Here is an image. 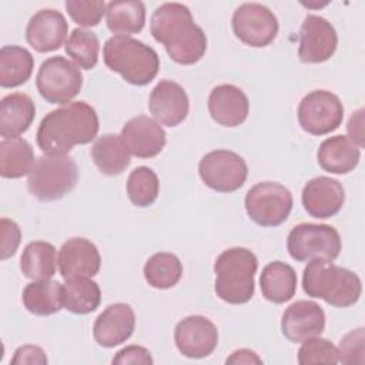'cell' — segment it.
I'll use <instances>...</instances> for the list:
<instances>
[{
    "label": "cell",
    "instance_id": "obj_34",
    "mask_svg": "<svg viewBox=\"0 0 365 365\" xmlns=\"http://www.w3.org/2000/svg\"><path fill=\"white\" fill-rule=\"evenodd\" d=\"M100 40L94 31L74 29L66 41V53L73 61L84 70H91L98 61Z\"/></svg>",
    "mask_w": 365,
    "mask_h": 365
},
{
    "label": "cell",
    "instance_id": "obj_6",
    "mask_svg": "<svg viewBox=\"0 0 365 365\" xmlns=\"http://www.w3.org/2000/svg\"><path fill=\"white\" fill-rule=\"evenodd\" d=\"M27 188L38 201H57L68 194L77 184L78 168L67 155H40L27 174Z\"/></svg>",
    "mask_w": 365,
    "mask_h": 365
},
{
    "label": "cell",
    "instance_id": "obj_15",
    "mask_svg": "<svg viewBox=\"0 0 365 365\" xmlns=\"http://www.w3.org/2000/svg\"><path fill=\"white\" fill-rule=\"evenodd\" d=\"M324 328L325 312L315 301H295L284 311L281 318L282 335L295 344L312 336H319Z\"/></svg>",
    "mask_w": 365,
    "mask_h": 365
},
{
    "label": "cell",
    "instance_id": "obj_30",
    "mask_svg": "<svg viewBox=\"0 0 365 365\" xmlns=\"http://www.w3.org/2000/svg\"><path fill=\"white\" fill-rule=\"evenodd\" d=\"M57 252L47 241L29 242L20 258V269L24 277L40 281L50 279L57 269Z\"/></svg>",
    "mask_w": 365,
    "mask_h": 365
},
{
    "label": "cell",
    "instance_id": "obj_11",
    "mask_svg": "<svg viewBox=\"0 0 365 365\" xmlns=\"http://www.w3.org/2000/svg\"><path fill=\"white\" fill-rule=\"evenodd\" d=\"M344 120V106L328 90L308 93L298 106V123L312 135H325L336 130Z\"/></svg>",
    "mask_w": 365,
    "mask_h": 365
},
{
    "label": "cell",
    "instance_id": "obj_17",
    "mask_svg": "<svg viewBox=\"0 0 365 365\" xmlns=\"http://www.w3.org/2000/svg\"><path fill=\"white\" fill-rule=\"evenodd\" d=\"M57 264L64 279L91 278L98 274L101 257L97 247L87 238H70L58 250Z\"/></svg>",
    "mask_w": 365,
    "mask_h": 365
},
{
    "label": "cell",
    "instance_id": "obj_2",
    "mask_svg": "<svg viewBox=\"0 0 365 365\" xmlns=\"http://www.w3.org/2000/svg\"><path fill=\"white\" fill-rule=\"evenodd\" d=\"M100 123L96 110L86 101H73L43 117L37 128L40 150L51 155H63L74 145L91 143Z\"/></svg>",
    "mask_w": 365,
    "mask_h": 365
},
{
    "label": "cell",
    "instance_id": "obj_43",
    "mask_svg": "<svg viewBox=\"0 0 365 365\" xmlns=\"http://www.w3.org/2000/svg\"><path fill=\"white\" fill-rule=\"evenodd\" d=\"M227 364H262V359L251 349H237L227 358Z\"/></svg>",
    "mask_w": 365,
    "mask_h": 365
},
{
    "label": "cell",
    "instance_id": "obj_22",
    "mask_svg": "<svg viewBox=\"0 0 365 365\" xmlns=\"http://www.w3.org/2000/svg\"><path fill=\"white\" fill-rule=\"evenodd\" d=\"M208 111L217 124L237 127L247 120L250 101L240 87L234 84H220L210 93Z\"/></svg>",
    "mask_w": 365,
    "mask_h": 365
},
{
    "label": "cell",
    "instance_id": "obj_23",
    "mask_svg": "<svg viewBox=\"0 0 365 365\" xmlns=\"http://www.w3.org/2000/svg\"><path fill=\"white\" fill-rule=\"evenodd\" d=\"M36 115V106L30 96L11 93L0 101V135L3 138L19 137L31 125Z\"/></svg>",
    "mask_w": 365,
    "mask_h": 365
},
{
    "label": "cell",
    "instance_id": "obj_42",
    "mask_svg": "<svg viewBox=\"0 0 365 365\" xmlns=\"http://www.w3.org/2000/svg\"><path fill=\"white\" fill-rule=\"evenodd\" d=\"M348 130V138L358 147L362 148L364 147V110L359 108L358 111H355L346 125Z\"/></svg>",
    "mask_w": 365,
    "mask_h": 365
},
{
    "label": "cell",
    "instance_id": "obj_1",
    "mask_svg": "<svg viewBox=\"0 0 365 365\" xmlns=\"http://www.w3.org/2000/svg\"><path fill=\"white\" fill-rule=\"evenodd\" d=\"M150 31L178 64H194L205 54L207 36L194 23L190 9L181 3L158 6L151 16Z\"/></svg>",
    "mask_w": 365,
    "mask_h": 365
},
{
    "label": "cell",
    "instance_id": "obj_32",
    "mask_svg": "<svg viewBox=\"0 0 365 365\" xmlns=\"http://www.w3.org/2000/svg\"><path fill=\"white\" fill-rule=\"evenodd\" d=\"M101 291L90 278H71L63 284V307L78 315H86L98 308Z\"/></svg>",
    "mask_w": 365,
    "mask_h": 365
},
{
    "label": "cell",
    "instance_id": "obj_38",
    "mask_svg": "<svg viewBox=\"0 0 365 365\" xmlns=\"http://www.w3.org/2000/svg\"><path fill=\"white\" fill-rule=\"evenodd\" d=\"M338 349V362L364 364L365 362V334L364 328L349 331L341 341Z\"/></svg>",
    "mask_w": 365,
    "mask_h": 365
},
{
    "label": "cell",
    "instance_id": "obj_25",
    "mask_svg": "<svg viewBox=\"0 0 365 365\" xmlns=\"http://www.w3.org/2000/svg\"><path fill=\"white\" fill-rule=\"evenodd\" d=\"M297 281V272L291 265L282 261L269 262L259 277L262 297L269 302L284 304L295 295Z\"/></svg>",
    "mask_w": 365,
    "mask_h": 365
},
{
    "label": "cell",
    "instance_id": "obj_5",
    "mask_svg": "<svg viewBox=\"0 0 365 365\" xmlns=\"http://www.w3.org/2000/svg\"><path fill=\"white\" fill-rule=\"evenodd\" d=\"M257 268L258 259L248 248L234 247L222 251L214 262L217 297L232 305L248 302L254 297Z\"/></svg>",
    "mask_w": 365,
    "mask_h": 365
},
{
    "label": "cell",
    "instance_id": "obj_16",
    "mask_svg": "<svg viewBox=\"0 0 365 365\" xmlns=\"http://www.w3.org/2000/svg\"><path fill=\"white\" fill-rule=\"evenodd\" d=\"M120 137L128 153L138 158L155 157L167 143L164 128L147 115H137L128 120L123 125Z\"/></svg>",
    "mask_w": 365,
    "mask_h": 365
},
{
    "label": "cell",
    "instance_id": "obj_33",
    "mask_svg": "<svg viewBox=\"0 0 365 365\" xmlns=\"http://www.w3.org/2000/svg\"><path fill=\"white\" fill-rule=\"evenodd\" d=\"M143 272L148 285L157 289H168L181 279L182 264L171 252H157L147 259Z\"/></svg>",
    "mask_w": 365,
    "mask_h": 365
},
{
    "label": "cell",
    "instance_id": "obj_8",
    "mask_svg": "<svg viewBox=\"0 0 365 365\" xmlns=\"http://www.w3.org/2000/svg\"><path fill=\"white\" fill-rule=\"evenodd\" d=\"M40 96L51 104H68L83 87L80 67L63 56L44 60L36 76Z\"/></svg>",
    "mask_w": 365,
    "mask_h": 365
},
{
    "label": "cell",
    "instance_id": "obj_18",
    "mask_svg": "<svg viewBox=\"0 0 365 365\" xmlns=\"http://www.w3.org/2000/svg\"><path fill=\"white\" fill-rule=\"evenodd\" d=\"M148 107L157 123L175 127L187 118L190 100L182 86L171 80H161L151 90Z\"/></svg>",
    "mask_w": 365,
    "mask_h": 365
},
{
    "label": "cell",
    "instance_id": "obj_13",
    "mask_svg": "<svg viewBox=\"0 0 365 365\" xmlns=\"http://www.w3.org/2000/svg\"><path fill=\"white\" fill-rule=\"evenodd\" d=\"M336 46V31L327 19L317 14H308L304 19L298 47V57L302 63H324L334 56Z\"/></svg>",
    "mask_w": 365,
    "mask_h": 365
},
{
    "label": "cell",
    "instance_id": "obj_31",
    "mask_svg": "<svg viewBox=\"0 0 365 365\" xmlns=\"http://www.w3.org/2000/svg\"><path fill=\"white\" fill-rule=\"evenodd\" d=\"M34 164L30 143L21 137L3 138L0 143V175L3 178H21Z\"/></svg>",
    "mask_w": 365,
    "mask_h": 365
},
{
    "label": "cell",
    "instance_id": "obj_4",
    "mask_svg": "<svg viewBox=\"0 0 365 365\" xmlns=\"http://www.w3.org/2000/svg\"><path fill=\"white\" fill-rule=\"evenodd\" d=\"M106 66L133 86H145L160 70L157 51L131 36H113L103 47Z\"/></svg>",
    "mask_w": 365,
    "mask_h": 365
},
{
    "label": "cell",
    "instance_id": "obj_3",
    "mask_svg": "<svg viewBox=\"0 0 365 365\" xmlns=\"http://www.w3.org/2000/svg\"><path fill=\"white\" fill-rule=\"evenodd\" d=\"M302 288L308 297L321 298L338 308L356 304L362 292L361 279L355 272L322 259L309 261L304 268Z\"/></svg>",
    "mask_w": 365,
    "mask_h": 365
},
{
    "label": "cell",
    "instance_id": "obj_28",
    "mask_svg": "<svg viewBox=\"0 0 365 365\" xmlns=\"http://www.w3.org/2000/svg\"><path fill=\"white\" fill-rule=\"evenodd\" d=\"M107 27L115 36L140 33L145 24V6L138 0L110 1L106 10Z\"/></svg>",
    "mask_w": 365,
    "mask_h": 365
},
{
    "label": "cell",
    "instance_id": "obj_35",
    "mask_svg": "<svg viewBox=\"0 0 365 365\" xmlns=\"http://www.w3.org/2000/svg\"><path fill=\"white\" fill-rule=\"evenodd\" d=\"M160 191V181L157 174L145 165L134 168L127 178V195L128 200L137 207L151 205Z\"/></svg>",
    "mask_w": 365,
    "mask_h": 365
},
{
    "label": "cell",
    "instance_id": "obj_20",
    "mask_svg": "<svg viewBox=\"0 0 365 365\" xmlns=\"http://www.w3.org/2000/svg\"><path fill=\"white\" fill-rule=\"evenodd\" d=\"M67 31L68 23L63 13L54 9H41L29 20L26 40L36 51L48 53L63 46Z\"/></svg>",
    "mask_w": 365,
    "mask_h": 365
},
{
    "label": "cell",
    "instance_id": "obj_36",
    "mask_svg": "<svg viewBox=\"0 0 365 365\" xmlns=\"http://www.w3.org/2000/svg\"><path fill=\"white\" fill-rule=\"evenodd\" d=\"M338 362V349L336 346L319 336H312L302 341V345L298 351V364L311 365V364H336Z\"/></svg>",
    "mask_w": 365,
    "mask_h": 365
},
{
    "label": "cell",
    "instance_id": "obj_9",
    "mask_svg": "<svg viewBox=\"0 0 365 365\" xmlns=\"http://www.w3.org/2000/svg\"><path fill=\"white\" fill-rule=\"evenodd\" d=\"M294 205L291 191L279 182L262 181L252 185L245 195L248 217L261 227H278Z\"/></svg>",
    "mask_w": 365,
    "mask_h": 365
},
{
    "label": "cell",
    "instance_id": "obj_12",
    "mask_svg": "<svg viewBox=\"0 0 365 365\" xmlns=\"http://www.w3.org/2000/svg\"><path fill=\"white\" fill-rule=\"evenodd\" d=\"M232 31L244 44L265 47L278 34V20L267 6L259 3H242L232 14Z\"/></svg>",
    "mask_w": 365,
    "mask_h": 365
},
{
    "label": "cell",
    "instance_id": "obj_19",
    "mask_svg": "<svg viewBox=\"0 0 365 365\" xmlns=\"http://www.w3.org/2000/svg\"><path fill=\"white\" fill-rule=\"evenodd\" d=\"M301 198L304 210L311 217L324 220L341 211L345 202V190L338 180L319 175L304 185Z\"/></svg>",
    "mask_w": 365,
    "mask_h": 365
},
{
    "label": "cell",
    "instance_id": "obj_27",
    "mask_svg": "<svg viewBox=\"0 0 365 365\" xmlns=\"http://www.w3.org/2000/svg\"><path fill=\"white\" fill-rule=\"evenodd\" d=\"M24 308L38 317L57 314L63 308V284L40 279L26 285L21 294Z\"/></svg>",
    "mask_w": 365,
    "mask_h": 365
},
{
    "label": "cell",
    "instance_id": "obj_26",
    "mask_svg": "<svg viewBox=\"0 0 365 365\" xmlns=\"http://www.w3.org/2000/svg\"><path fill=\"white\" fill-rule=\"evenodd\" d=\"M90 155L104 175H118L130 165V153L117 134H103L91 145Z\"/></svg>",
    "mask_w": 365,
    "mask_h": 365
},
{
    "label": "cell",
    "instance_id": "obj_10",
    "mask_svg": "<svg viewBox=\"0 0 365 365\" xmlns=\"http://www.w3.org/2000/svg\"><path fill=\"white\" fill-rule=\"evenodd\" d=\"M202 182L218 192H234L240 190L248 175L245 160L230 150H214L207 153L198 164Z\"/></svg>",
    "mask_w": 365,
    "mask_h": 365
},
{
    "label": "cell",
    "instance_id": "obj_41",
    "mask_svg": "<svg viewBox=\"0 0 365 365\" xmlns=\"http://www.w3.org/2000/svg\"><path fill=\"white\" fill-rule=\"evenodd\" d=\"M48 362L46 352L37 345H23L14 351V356L11 358L10 364L13 365H24V364H37L46 365Z\"/></svg>",
    "mask_w": 365,
    "mask_h": 365
},
{
    "label": "cell",
    "instance_id": "obj_39",
    "mask_svg": "<svg viewBox=\"0 0 365 365\" xmlns=\"http://www.w3.org/2000/svg\"><path fill=\"white\" fill-rule=\"evenodd\" d=\"M0 232H1V248L0 258L7 259L13 257L21 241V230L13 220L1 218L0 220Z\"/></svg>",
    "mask_w": 365,
    "mask_h": 365
},
{
    "label": "cell",
    "instance_id": "obj_29",
    "mask_svg": "<svg viewBox=\"0 0 365 365\" xmlns=\"http://www.w3.org/2000/svg\"><path fill=\"white\" fill-rule=\"evenodd\" d=\"M34 57L21 46H3L0 50V86L13 88L24 84L33 73Z\"/></svg>",
    "mask_w": 365,
    "mask_h": 365
},
{
    "label": "cell",
    "instance_id": "obj_14",
    "mask_svg": "<svg viewBox=\"0 0 365 365\" xmlns=\"http://www.w3.org/2000/svg\"><path fill=\"white\" fill-rule=\"evenodd\" d=\"M174 341L181 355L192 359L205 358L218 345V329L208 318L190 315L175 325Z\"/></svg>",
    "mask_w": 365,
    "mask_h": 365
},
{
    "label": "cell",
    "instance_id": "obj_40",
    "mask_svg": "<svg viewBox=\"0 0 365 365\" xmlns=\"http://www.w3.org/2000/svg\"><path fill=\"white\" fill-rule=\"evenodd\" d=\"M153 356L150 351L140 345H128L123 349H120L115 356L113 358V364L115 365H127V364H143V365H151Z\"/></svg>",
    "mask_w": 365,
    "mask_h": 365
},
{
    "label": "cell",
    "instance_id": "obj_37",
    "mask_svg": "<svg viewBox=\"0 0 365 365\" xmlns=\"http://www.w3.org/2000/svg\"><path fill=\"white\" fill-rule=\"evenodd\" d=\"M64 6L73 21L81 27L97 26L107 10L101 0H67Z\"/></svg>",
    "mask_w": 365,
    "mask_h": 365
},
{
    "label": "cell",
    "instance_id": "obj_7",
    "mask_svg": "<svg viewBox=\"0 0 365 365\" xmlns=\"http://www.w3.org/2000/svg\"><path fill=\"white\" fill-rule=\"evenodd\" d=\"M342 248L339 232L327 224L302 222L295 225L287 238V250L298 262L314 259L334 261Z\"/></svg>",
    "mask_w": 365,
    "mask_h": 365
},
{
    "label": "cell",
    "instance_id": "obj_21",
    "mask_svg": "<svg viewBox=\"0 0 365 365\" xmlns=\"http://www.w3.org/2000/svg\"><path fill=\"white\" fill-rule=\"evenodd\" d=\"M135 314L128 304L108 305L94 321L93 335L103 348H113L125 342L134 332Z\"/></svg>",
    "mask_w": 365,
    "mask_h": 365
},
{
    "label": "cell",
    "instance_id": "obj_24",
    "mask_svg": "<svg viewBox=\"0 0 365 365\" xmlns=\"http://www.w3.org/2000/svg\"><path fill=\"white\" fill-rule=\"evenodd\" d=\"M359 158V148L346 135L325 138L317 153L319 167L331 174L351 173L358 165Z\"/></svg>",
    "mask_w": 365,
    "mask_h": 365
}]
</instances>
